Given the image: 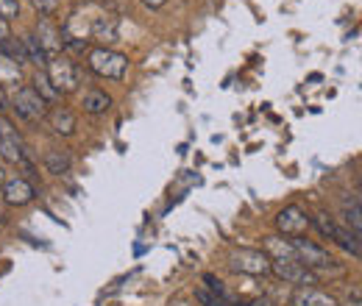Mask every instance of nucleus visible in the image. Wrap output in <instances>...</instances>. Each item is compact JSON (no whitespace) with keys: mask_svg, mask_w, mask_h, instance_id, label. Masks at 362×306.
I'll return each instance as SVG.
<instances>
[{"mask_svg":"<svg viewBox=\"0 0 362 306\" xmlns=\"http://www.w3.org/2000/svg\"><path fill=\"white\" fill-rule=\"evenodd\" d=\"M34 89L40 92V98H42L45 103H50V100L59 98V92L53 89V84H50V78H47L45 70H37V73H34Z\"/></svg>","mask_w":362,"mask_h":306,"instance_id":"obj_20","label":"nucleus"},{"mask_svg":"<svg viewBox=\"0 0 362 306\" xmlns=\"http://www.w3.org/2000/svg\"><path fill=\"white\" fill-rule=\"evenodd\" d=\"M6 40H11V25L0 17V42H6Z\"/></svg>","mask_w":362,"mask_h":306,"instance_id":"obj_27","label":"nucleus"},{"mask_svg":"<svg viewBox=\"0 0 362 306\" xmlns=\"http://www.w3.org/2000/svg\"><path fill=\"white\" fill-rule=\"evenodd\" d=\"M290 304L293 306H340L334 295H329V293H323V290H317V287H298V290L293 293Z\"/></svg>","mask_w":362,"mask_h":306,"instance_id":"obj_10","label":"nucleus"},{"mask_svg":"<svg viewBox=\"0 0 362 306\" xmlns=\"http://www.w3.org/2000/svg\"><path fill=\"white\" fill-rule=\"evenodd\" d=\"M47 78H50V84H53V89L59 95H70V92H76L78 84H81L78 67L67 56H62V53L47 59Z\"/></svg>","mask_w":362,"mask_h":306,"instance_id":"obj_2","label":"nucleus"},{"mask_svg":"<svg viewBox=\"0 0 362 306\" xmlns=\"http://www.w3.org/2000/svg\"><path fill=\"white\" fill-rule=\"evenodd\" d=\"M310 225H313V223H310V215H307L301 206H296V204L284 206V209L276 215V228H279L281 237H301Z\"/></svg>","mask_w":362,"mask_h":306,"instance_id":"obj_7","label":"nucleus"},{"mask_svg":"<svg viewBox=\"0 0 362 306\" xmlns=\"http://www.w3.org/2000/svg\"><path fill=\"white\" fill-rule=\"evenodd\" d=\"M228 267L234 273H245V276H268L271 273V259L265 251H254V248H240L228 257Z\"/></svg>","mask_w":362,"mask_h":306,"instance_id":"obj_4","label":"nucleus"},{"mask_svg":"<svg viewBox=\"0 0 362 306\" xmlns=\"http://www.w3.org/2000/svg\"><path fill=\"white\" fill-rule=\"evenodd\" d=\"M195 301H198L201 306H228L226 298H221V295H215L212 290H204V287L195 290Z\"/></svg>","mask_w":362,"mask_h":306,"instance_id":"obj_23","label":"nucleus"},{"mask_svg":"<svg viewBox=\"0 0 362 306\" xmlns=\"http://www.w3.org/2000/svg\"><path fill=\"white\" fill-rule=\"evenodd\" d=\"M14 112L28 120V123H37V120H45L47 117V103L40 98V92L34 87H20L14 95Z\"/></svg>","mask_w":362,"mask_h":306,"instance_id":"obj_5","label":"nucleus"},{"mask_svg":"<svg viewBox=\"0 0 362 306\" xmlns=\"http://www.w3.org/2000/svg\"><path fill=\"white\" fill-rule=\"evenodd\" d=\"M20 78H23L20 64L0 53V84H14V87H17V84H20Z\"/></svg>","mask_w":362,"mask_h":306,"instance_id":"obj_17","label":"nucleus"},{"mask_svg":"<svg viewBox=\"0 0 362 306\" xmlns=\"http://www.w3.org/2000/svg\"><path fill=\"white\" fill-rule=\"evenodd\" d=\"M0 53H3V56H8L11 61H17L20 67L28 61L25 47H23V40H14V37H11V40H6V42H0Z\"/></svg>","mask_w":362,"mask_h":306,"instance_id":"obj_19","label":"nucleus"},{"mask_svg":"<svg viewBox=\"0 0 362 306\" xmlns=\"http://www.w3.org/2000/svg\"><path fill=\"white\" fill-rule=\"evenodd\" d=\"M293 251H296V262H301L304 267H310L313 273H323V270H340V264L334 262V257L320 248L310 240H301V237H293Z\"/></svg>","mask_w":362,"mask_h":306,"instance_id":"obj_3","label":"nucleus"},{"mask_svg":"<svg viewBox=\"0 0 362 306\" xmlns=\"http://www.w3.org/2000/svg\"><path fill=\"white\" fill-rule=\"evenodd\" d=\"M8 106V98H6V89H3V84H0V112Z\"/></svg>","mask_w":362,"mask_h":306,"instance_id":"obj_30","label":"nucleus"},{"mask_svg":"<svg viewBox=\"0 0 362 306\" xmlns=\"http://www.w3.org/2000/svg\"><path fill=\"white\" fill-rule=\"evenodd\" d=\"M0 228H3V218H0Z\"/></svg>","mask_w":362,"mask_h":306,"instance_id":"obj_33","label":"nucleus"},{"mask_svg":"<svg viewBox=\"0 0 362 306\" xmlns=\"http://www.w3.org/2000/svg\"><path fill=\"white\" fill-rule=\"evenodd\" d=\"M45 167H47V173H53V175L67 173V170H70V153H67L64 148H47Z\"/></svg>","mask_w":362,"mask_h":306,"instance_id":"obj_15","label":"nucleus"},{"mask_svg":"<svg viewBox=\"0 0 362 306\" xmlns=\"http://www.w3.org/2000/svg\"><path fill=\"white\" fill-rule=\"evenodd\" d=\"M271 273L279 276L281 281H287V284H296V287H315L317 284V273H313L310 267H304L296 259H284V262H273L271 259Z\"/></svg>","mask_w":362,"mask_h":306,"instance_id":"obj_6","label":"nucleus"},{"mask_svg":"<svg viewBox=\"0 0 362 306\" xmlns=\"http://www.w3.org/2000/svg\"><path fill=\"white\" fill-rule=\"evenodd\" d=\"M90 70L98 73L100 78H112V81H123L126 70H129V59L117 50L109 47H95L90 50Z\"/></svg>","mask_w":362,"mask_h":306,"instance_id":"obj_1","label":"nucleus"},{"mask_svg":"<svg viewBox=\"0 0 362 306\" xmlns=\"http://www.w3.org/2000/svg\"><path fill=\"white\" fill-rule=\"evenodd\" d=\"M310 223H315L317 231H320L323 237H329V240L334 237V228H337V225H334V220L332 218H326V215H315V220H310Z\"/></svg>","mask_w":362,"mask_h":306,"instance_id":"obj_25","label":"nucleus"},{"mask_svg":"<svg viewBox=\"0 0 362 306\" xmlns=\"http://www.w3.org/2000/svg\"><path fill=\"white\" fill-rule=\"evenodd\" d=\"M109 106H112V98L106 92H100V89H90L84 95V112L87 114H103Z\"/></svg>","mask_w":362,"mask_h":306,"instance_id":"obj_16","label":"nucleus"},{"mask_svg":"<svg viewBox=\"0 0 362 306\" xmlns=\"http://www.w3.org/2000/svg\"><path fill=\"white\" fill-rule=\"evenodd\" d=\"M332 240H337L349 254H354V257H360V234H354V231H349V228H334V237Z\"/></svg>","mask_w":362,"mask_h":306,"instance_id":"obj_18","label":"nucleus"},{"mask_svg":"<svg viewBox=\"0 0 362 306\" xmlns=\"http://www.w3.org/2000/svg\"><path fill=\"white\" fill-rule=\"evenodd\" d=\"M170 306H192V304H187V301H173Z\"/></svg>","mask_w":362,"mask_h":306,"instance_id":"obj_31","label":"nucleus"},{"mask_svg":"<svg viewBox=\"0 0 362 306\" xmlns=\"http://www.w3.org/2000/svg\"><path fill=\"white\" fill-rule=\"evenodd\" d=\"M0 192H3V201L8 206H28L34 201V195H37V189L25 178H8V181H3V189Z\"/></svg>","mask_w":362,"mask_h":306,"instance_id":"obj_9","label":"nucleus"},{"mask_svg":"<svg viewBox=\"0 0 362 306\" xmlns=\"http://www.w3.org/2000/svg\"><path fill=\"white\" fill-rule=\"evenodd\" d=\"M47 126L59 136H73L76 134V114L67 106H53L47 112Z\"/></svg>","mask_w":362,"mask_h":306,"instance_id":"obj_11","label":"nucleus"},{"mask_svg":"<svg viewBox=\"0 0 362 306\" xmlns=\"http://www.w3.org/2000/svg\"><path fill=\"white\" fill-rule=\"evenodd\" d=\"M3 181H6V175H3V167H0V189H3Z\"/></svg>","mask_w":362,"mask_h":306,"instance_id":"obj_32","label":"nucleus"},{"mask_svg":"<svg viewBox=\"0 0 362 306\" xmlns=\"http://www.w3.org/2000/svg\"><path fill=\"white\" fill-rule=\"evenodd\" d=\"M34 3H37V8H40V11H42V14H53V8H56V0H34Z\"/></svg>","mask_w":362,"mask_h":306,"instance_id":"obj_26","label":"nucleus"},{"mask_svg":"<svg viewBox=\"0 0 362 306\" xmlns=\"http://www.w3.org/2000/svg\"><path fill=\"white\" fill-rule=\"evenodd\" d=\"M142 3H145L148 8H162V6L168 3V0H142Z\"/></svg>","mask_w":362,"mask_h":306,"instance_id":"obj_28","label":"nucleus"},{"mask_svg":"<svg viewBox=\"0 0 362 306\" xmlns=\"http://www.w3.org/2000/svg\"><path fill=\"white\" fill-rule=\"evenodd\" d=\"M92 37L100 42H117V20L109 14H100L92 20Z\"/></svg>","mask_w":362,"mask_h":306,"instance_id":"obj_14","label":"nucleus"},{"mask_svg":"<svg viewBox=\"0 0 362 306\" xmlns=\"http://www.w3.org/2000/svg\"><path fill=\"white\" fill-rule=\"evenodd\" d=\"M262 248H265V254H268V259L273 262H284V259H296V251H293V242L290 240H284V237H265V242H262Z\"/></svg>","mask_w":362,"mask_h":306,"instance_id":"obj_12","label":"nucleus"},{"mask_svg":"<svg viewBox=\"0 0 362 306\" xmlns=\"http://www.w3.org/2000/svg\"><path fill=\"white\" fill-rule=\"evenodd\" d=\"M23 47H25V56H28V61H34V64H45L47 56L45 50H42V45L37 42V37L34 34H28V37H23Z\"/></svg>","mask_w":362,"mask_h":306,"instance_id":"obj_21","label":"nucleus"},{"mask_svg":"<svg viewBox=\"0 0 362 306\" xmlns=\"http://www.w3.org/2000/svg\"><path fill=\"white\" fill-rule=\"evenodd\" d=\"M346 225H349V231H354V234H360L362 231L360 201H357V198H354V204H351V206H346Z\"/></svg>","mask_w":362,"mask_h":306,"instance_id":"obj_22","label":"nucleus"},{"mask_svg":"<svg viewBox=\"0 0 362 306\" xmlns=\"http://www.w3.org/2000/svg\"><path fill=\"white\" fill-rule=\"evenodd\" d=\"M0 17H3L6 23L17 20V17H20V0H0Z\"/></svg>","mask_w":362,"mask_h":306,"instance_id":"obj_24","label":"nucleus"},{"mask_svg":"<svg viewBox=\"0 0 362 306\" xmlns=\"http://www.w3.org/2000/svg\"><path fill=\"white\" fill-rule=\"evenodd\" d=\"M37 42L42 45V50H45V56H59V50H62V34L47 23V20H42L40 23V28H37Z\"/></svg>","mask_w":362,"mask_h":306,"instance_id":"obj_13","label":"nucleus"},{"mask_svg":"<svg viewBox=\"0 0 362 306\" xmlns=\"http://www.w3.org/2000/svg\"><path fill=\"white\" fill-rule=\"evenodd\" d=\"M0 156L6 162H11V165H17V162L25 159L23 139H20L17 129L11 126V120H6V117H0Z\"/></svg>","mask_w":362,"mask_h":306,"instance_id":"obj_8","label":"nucleus"},{"mask_svg":"<svg viewBox=\"0 0 362 306\" xmlns=\"http://www.w3.org/2000/svg\"><path fill=\"white\" fill-rule=\"evenodd\" d=\"M245 306H276L271 301V298H257V301H251V304H245Z\"/></svg>","mask_w":362,"mask_h":306,"instance_id":"obj_29","label":"nucleus"}]
</instances>
